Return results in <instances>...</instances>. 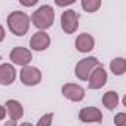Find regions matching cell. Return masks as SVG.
Returning <instances> with one entry per match:
<instances>
[{"instance_id":"obj_16","label":"cell","mask_w":126,"mask_h":126,"mask_svg":"<svg viewBox=\"0 0 126 126\" xmlns=\"http://www.w3.org/2000/svg\"><path fill=\"white\" fill-rule=\"evenodd\" d=\"M82 6H83V9L86 12H95L101 6V2H99V0H83Z\"/></svg>"},{"instance_id":"obj_19","label":"cell","mask_w":126,"mask_h":126,"mask_svg":"<svg viewBox=\"0 0 126 126\" xmlns=\"http://www.w3.org/2000/svg\"><path fill=\"white\" fill-rule=\"evenodd\" d=\"M71 3H74V0H67V2H56L58 6H65V5H71Z\"/></svg>"},{"instance_id":"obj_24","label":"cell","mask_w":126,"mask_h":126,"mask_svg":"<svg viewBox=\"0 0 126 126\" xmlns=\"http://www.w3.org/2000/svg\"><path fill=\"white\" fill-rule=\"evenodd\" d=\"M19 126H33L31 123H22V125H19Z\"/></svg>"},{"instance_id":"obj_21","label":"cell","mask_w":126,"mask_h":126,"mask_svg":"<svg viewBox=\"0 0 126 126\" xmlns=\"http://www.w3.org/2000/svg\"><path fill=\"white\" fill-rule=\"evenodd\" d=\"M5 39V30H3V27L0 25V42H2Z\"/></svg>"},{"instance_id":"obj_11","label":"cell","mask_w":126,"mask_h":126,"mask_svg":"<svg viewBox=\"0 0 126 126\" xmlns=\"http://www.w3.org/2000/svg\"><path fill=\"white\" fill-rule=\"evenodd\" d=\"M94 45H95L94 37L91 34H88V33H83V34L77 36V39H76V47L80 52H89V50H92Z\"/></svg>"},{"instance_id":"obj_4","label":"cell","mask_w":126,"mask_h":126,"mask_svg":"<svg viewBox=\"0 0 126 126\" xmlns=\"http://www.w3.org/2000/svg\"><path fill=\"white\" fill-rule=\"evenodd\" d=\"M61 25H62V30H64L67 34H71L77 30L79 27V18H77V14L71 9L62 12L61 15Z\"/></svg>"},{"instance_id":"obj_10","label":"cell","mask_w":126,"mask_h":126,"mask_svg":"<svg viewBox=\"0 0 126 126\" xmlns=\"http://www.w3.org/2000/svg\"><path fill=\"white\" fill-rule=\"evenodd\" d=\"M79 117H80L82 122H86V123H91V122L99 123L102 120V113L95 107H86V108H83L80 111Z\"/></svg>"},{"instance_id":"obj_23","label":"cell","mask_w":126,"mask_h":126,"mask_svg":"<svg viewBox=\"0 0 126 126\" xmlns=\"http://www.w3.org/2000/svg\"><path fill=\"white\" fill-rule=\"evenodd\" d=\"M37 3V0H31V2H25V3H22V5H25V6H31V5H36Z\"/></svg>"},{"instance_id":"obj_20","label":"cell","mask_w":126,"mask_h":126,"mask_svg":"<svg viewBox=\"0 0 126 126\" xmlns=\"http://www.w3.org/2000/svg\"><path fill=\"white\" fill-rule=\"evenodd\" d=\"M5 114H6V110H5V107H2V105H0V120H2V119H5Z\"/></svg>"},{"instance_id":"obj_12","label":"cell","mask_w":126,"mask_h":126,"mask_svg":"<svg viewBox=\"0 0 126 126\" xmlns=\"http://www.w3.org/2000/svg\"><path fill=\"white\" fill-rule=\"evenodd\" d=\"M15 68L11 64H3L0 65V83L2 85H11L15 80Z\"/></svg>"},{"instance_id":"obj_14","label":"cell","mask_w":126,"mask_h":126,"mask_svg":"<svg viewBox=\"0 0 126 126\" xmlns=\"http://www.w3.org/2000/svg\"><path fill=\"white\" fill-rule=\"evenodd\" d=\"M102 104L108 108V110H114L119 104V96L114 91H108L104 96H102Z\"/></svg>"},{"instance_id":"obj_13","label":"cell","mask_w":126,"mask_h":126,"mask_svg":"<svg viewBox=\"0 0 126 126\" xmlns=\"http://www.w3.org/2000/svg\"><path fill=\"white\" fill-rule=\"evenodd\" d=\"M6 108H8V114H9L11 120H15V122H16V119L22 117V114H24L22 105H21L18 101H15V99L6 101Z\"/></svg>"},{"instance_id":"obj_7","label":"cell","mask_w":126,"mask_h":126,"mask_svg":"<svg viewBox=\"0 0 126 126\" xmlns=\"http://www.w3.org/2000/svg\"><path fill=\"white\" fill-rule=\"evenodd\" d=\"M62 95L65 98L71 99V101H82L85 98V91L83 88H80L79 85H73V83H67L62 86Z\"/></svg>"},{"instance_id":"obj_17","label":"cell","mask_w":126,"mask_h":126,"mask_svg":"<svg viewBox=\"0 0 126 126\" xmlns=\"http://www.w3.org/2000/svg\"><path fill=\"white\" fill-rule=\"evenodd\" d=\"M52 117H53V114H52V113L45 114V116L39 120L37 126H50V123H52Z\"/></svg>"},{"instance_id":"obj_2","label":"cell","mask_w":126,"mask_h":126,"mask_svg":"<svg viewBox=\"0 0 126 126\" xmlns=\"http://www.w3.org/2000/svg\"><path fill=\"white\" fill-rule=\"evenodd\" d=\"M8 25H9V30L16 34V36H24L27 31H28V27H30V18L28 15H25L24 12H12L9 16H8Z\"/></svg>"},{"instance_id":"obj_25","label":"cell","mask_w":126,"mask_h":126,"mask_svg":"<svg viewBox=\"0 0 126 126\" xmlns=\"http://www.w3.org/2000/svg\"><path fill=\"white\" fill-rule=\"evenodd\" d=\"M0 61H2V56H0Z\"/></svg>"},{"instance_id":"obj_9","label":"cell","mask_w":126,"mask_h":126,"mask_svg":"<svg viewBox=\"0 0 126 126\" xmlns=\"http://www.w3.org/2000/svg\"><path fill=\"white\" fill-rule=\"evenodd\" d=\"M49 45H50V39L45 31H37L36 34H33L30 40V46L34 50H45Z\"/></svg>"},{"instance_id":"obj_22","label":"cell","mask_w":126,"mask_h":126,"mask_svg":"<svg viewBox=\"0 0 126 126\" xmlns=\"http://www.w3.org/2000/svg\"><path fill=\"white\" fill-rule=\"evenodd\" d=\"M5 126H16V122L15 120H9V122L5 123Z\"/></svg>"},{"instance_id":"obj_5","label":"cell","mask_w":126,"mask_h":126,"mask_svg":"<svg viewBox=\"0 0 126 126\" xmlns=\"http://www.w3.org/2000/svg\"><path fill=\"white\" fill-rule=\"evenodd\" d=\"M40 79H42V74H40L39 68H36V67H24L21 70V80L27 86L37 85L40 82Z\"/></svg>"},{"instance_id":"obj_3","label":"cell","mask_w":126,"mask_h":126,"mask_svg":"<svg viewBox=\"0 0 126 126\" xmlns=\"http://www.w3.org/2000/svg\"><path fill=\"white\" fill-rule=\"evenodd\" d=\"M99 65V61L94 56L91 58H83L82 61L77 62V65H76V76L80 79V80H88L91 73Z\"/></svg>"},{"instance_id":"obj_8","label":"cell","mask_w":126,"mask_h":126,"mask_svg":"<svg viewBox=\"0 0 126 126\" xmlns=\"http://www.w3.org/2000/svg\"><path fill=\"white\" fill-rule=\"evenodd\" d=\"M31 52L25 47H15L12 52H11V59L14 64H18V65H24L27 67V64L31 61Z\"/></svg>"},{"instance_id":"obj_18","label":"cell","mask_w":126,"mask_h":126,"mask_svg":"<svg viewBox=\"0 0 126 126\" xmlns=\"http://www.w3.org/2000/svg\"><path fill=\"white\" fill-rule=\"evenodd\" d=\"M114 123H116V126H125L126 125V114L125 113H119L114 117Z\"/></svg>"},{"instance_id":"obj_1","label":"cell","mask_w":126,"mask_h":126,"mask_svg":"<svg viewBox=\"0 0 126 126\" xmlns=\"http://www.w3.org/2000/svg\"><path fill=\"white\" fill-rule=\"evenodd\" d=\"M53 18H55L53 9L49 5H43L33 14L31 21L40 31H45L46 28H49L53 24Z\"/></svg>"},{"instance_id":"obj_6","label":"cell","mask_w":126,"mask_h":126,"mask_svg":"<svg viewBox=\"0 0 126 126\" xmlns=\"http://www.w3.org/2000/svg\"><path fill=\"white\" fill-rule=\"evenodd\" d=\"M89 88L91 89H99V88H102L104 85H105V82H107V73H105V70L101 67V65H98L92 73H91V76H89Z\"/></svg>"},{"instance_id":"obj_15","label":"cell","mask_w":126,"mask_h":126,"mask_svg":"<svg viewBox=\"0 0 126 126\" xmlns=\"http://www.w3.org/2000/svg\"><path fill=\"white\" fill-rule=\"evenodd\" d=\"M110 68H111V71H113L114 74L120 76V74H123L125 70H126V61H125L123 58H116V59H113V61L110 62Z\"/></svg>"}]
</instances>
